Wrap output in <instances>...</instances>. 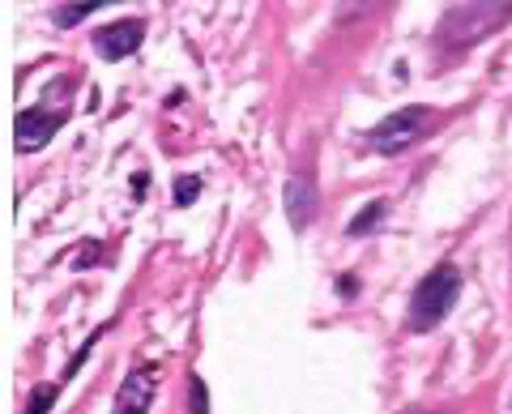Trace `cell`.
Here are the masks:
<instances>
[{
    "label": "cell",
    "mask_w": 512,
    "mask_h": 414,
    "mask_svg": "<svg viewBox=\"0 0 512 414\" xmlns=\"http://www.w3.org/2000/svg\"><path fill=\"white\" fill-rule=\"evenodd\" d=\"M197 197H201V175H180V184H175V205L188 210Z\"/></svg>",
    "instance_id": "cell-10"
},
{
    "label": "cell",
    "mask_w": 512,
    "mask_h": 414,
    "mask_svg": "<svg viewBox=\"0 0 512 414\" xmlns=\"http://www.w3.org/2000/svg\"><path fill=\"white\" fill-rule=\"evenodd\" d=\"M508 18H512V5H504V0H491V5H457L440 18V43H453V47L478 43V39H487L491 30H500Z\"/></svg>",
    "instance_id": "cell-2"
},
{
    "label": "cell",
    "mask_w": 512,
    "mask_h": 414,
    "mask_svg": "<svg viewBox=\"0 0 512 414\" xmlns=\"http://www.w3.org/2000/svg\"><path fill=\"white\" fill-rule=\"evenodd\" d=\"M282 210H286V218H291L295 231H303L316 218L320 193H316L312 175H291V180H286V188H282Z\"/></svg>",
    "instance_id": "cell-7"
},
{
    "label": "cell",
    "mask_w": 512,
    "mask_h": 414,
    "mask_svg": "<svg viewBox=\"0 0 512 414\" xmlns=\"http://www.w3.org/2000/svg\"><path fill=\"white\" fill-rule=\"evenodd\" d=\"M141 39H146V22L120 18V22H107V26L94 30V52L103 60H124V56L137 52Z\"/></svg>",
    "instance_id": "cell-6"
},
{
    "label": "cell",
    "mask_w": 512,
    "mask_h": 414,
    "mask_svg": "<svg viewBox=\"0 0 512 414\" xmlns=\"http://www.w3.org/2000/svg\"><path fill=\"white\" fill-rule=\"evenodd\" d=\"M56 397H60V385H43L39 393H30V402H26V414H47L56 406Z\"/></svg>",
    "instance_id": "cell-11"
},
{
    "label": "cell",
    "mask_w": 512,
    "mask_h": 414,
    "mask_svg": "<svg viewBox=\"0 0 512 414\" xmlns=\"http://www.w3.org/2000/svg\"><path fill=\"white\" fill-rule=\"evenodd\" d=\"M154 393H158V368L154 363H141V368H133L120 380L111 414H150Z\"/></svg>",
    "instance_id": "cell-5"
},
{
    "label": "cell",
    "mask_w": 512,
    "mask_h": 414,
    "mask_svg": "<svg viewBox=\"0 0 512 414\" xmlns=\"http://www.w3.org/2000/svg\"><path fill=\"white\" fill-rule=\"evenodd\" d=\"M146 188H150V175L137 171V175H133V197H146Z\"/></svg>",
    "instance_id": "cell-14"
},
{
    "label": "cell",
    "mask_w": 512,
    "mask_h": 414,
    "mask_svg": "<svg viewBox=\"0 0 512 414\" xmlns=\"http://www.w3.org/2000/svg\"><path fill=\"white\" fill-rule=\"evenodd\" d=\"M338 295H346V299H355V295H359L355 274H342V278H338Z\"/></svg>",
    "instance_id": "cell-13"
},
{
    "label": "cell",
    "mask_w": 512,
    "mask_h": 414,
    "mask_svg": "<svg viewBox=\"0 0 512 414\" xmlns=\"http://www.w3.org/2000/svg\"><path fill=\"white\" fill-rule=\"evenodd\" d=\"M69 120V107H60V111H47V103L43 107H35V111H18V120H13V137H18V150L22 154H30V150H43L47 141H52L56 133H60V124Z\"/></svg>",
    "instance_id": "cell-4"
},
{
    "label": "cell",
    "mask_w": 512,
    "mask_h": 414,
    "mask_svg": "<svg viewBox=\"0 0 512 414\" xmlns=\"http://www.w3.org/2000/svg\"><path fill=\"white\" fill-rule=\"evenodd\" d=\"M508 414H512V402H508Z\"/></svg>",
    "instance_id": "cell-16"
},
{
    "label": "cell",
    "mask_w": 512,
    "mask_h": 414,
    "mask_svg": "<svg viewBox=\"0 0 512 414\" xmlns=\"http://www.w3.org/2000/svg\"><path fill=\"white\" fill-rule=\"evenodd\" d=\"M384 214H389V201H367L363 205V210L355 214V218H350L346 222V235H355V240H359V235H367V231H376L380 227V222H384Z\"/></svg>",
    "instance_id": "cell-8"
},
{
    "label": "cell",
    "mask_w": 512,
    "mask_h": 414,
    "mask_svg": "<svg viewBox=\"0 0 512 414\" xmlns=\"http://www.w3.org/2000/svg\"><path fill=\"white\" fill-rule=\"evenodd\" d=\"M94 9H99V0H77V5H64V9H56V26H77L82 18H90Z\"/></svg>",
    "instance_id": "cell-9"
},
{
    "label": "cell",
    "mask_w": 512,
    "mask_h": 414,
    "mask_svg": "<svg viewBox=\"0 0 512 414\" xmlns=\"http://www.w3.org/2000/svg\"><path fill=\"white\" fill-rule=\"evenodd\" d=\"M457 295H461V274H457V265H436L431 274L414 286V295H410V316H406V325L414 333H427V329H436L448 312L457 308Z\"/></svg>",
    "instance_id": "cell-1"
},
{
    "label": "cell",
    "mask_w": 512,
    "mask_h": 414,
    "mask_svg": "<svg viewBox=\"0 0 512 414\" xmlns=\"http://www.w3.org/2000/svg\"><path fill=\"white\" fill-rule=\"evenodd\" d=\"M188 406H192V414H210V393H205L201 376H188Z\"/></svg>",
    "instance_id": "cell-12"
},
{
    "label": "cell",
    "mask_w": 512,
    "mask_h": 414,
    "mask_svg": "<svg viewBox=\"0 0 512 414\" xmlns=\"http://www.w3.org/2000/svg\"><path fill=\"white\" fill-rule=\"evenodd\" d=\"M427 129H431L427 107H402V111H393V116H384L376 129L367 133V141H372L376 154H402L414 146V141H423Z\"/></svg>",
    "instance_id": "cell-3"
},
{
    "label": "cell",
    "mask_w": 512,
    "mask_h": 414,
    "mask_svg": "<svg viewBox=\"0 0 512 414\" xmlns=\"http://www.w3.org/2000/svg\"><path fill=\"white\" fill-rule=\"evenodd\" d=\"M402 414H427V410H402Z\"/></svg>",
    "instance_id": "cell-15"
}]
</instances>
